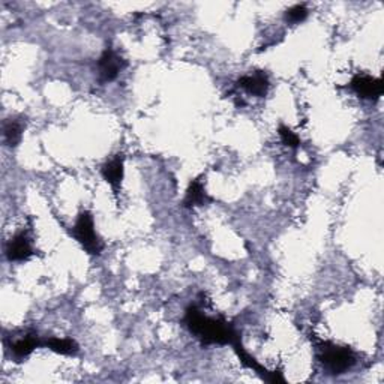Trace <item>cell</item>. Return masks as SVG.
I'll list each match as a JSON object with an SVG mask.
<instances>
[{"mask_svg":"<svg viewBox=\"0 0 384 384\" xmlns=\"http://www.w3.org/2000/svg\"><path fill=\"white\" fill-rule=\"evenodd\" d=\"M184 321L188 330L196 335L203 345H233V342L240 340V335L232 323L224 317L206 316L197 305L188 306Z\"/></svg>","mask_w":384,"mask_h":384,"instance_id":"6da1fadb","label":"cell"},{"mask_svg":"<svg viewBox=\"0 0 384 384\" xmlns=\"http://www.w3.org/2000/svg\"><path fill=\"white\" fill-rule=\"evenodd\" d=\"M316 348L320 364L332 376L344 374L356 364V354L350 347L336 345L329 341H318Z\"/></svg>","mask_w":384,"mask_h":384,"instance_id":"7a4b0ae2","label":"cell"},{"mask_svg":"<svg viewBox=\"0 0 384 384\" xmlns=\"http://www.w3.org/2000/svg\"><path fill=\"white\" fill-rule=\"evenodd\" d=\"M72 236L90 256H101L104 251V242L95 230L93 216L89 210H84L78 215L76 225L72 228Z\"/></svg>","mask_w":384,"mask_h":384,"instance_id":"3957f363","label":"cell"},{"mask_svg":"<svg viewBox=\"0 0 384 384\" xmlns=\"http://www.w3.org/2000/svg\"><path fill=\"white\" fill-rule=\"evenodd\" d=\"M125 62L113 48H107L98 60V80L101 84L112 83L117 78L120 71L124 69Z\"/></svg>","mask_w":384,"mask_h":384,"instance_id":"277c9868","label":"cell"},{"mask_svg":"<svg viewBox=\"0 0 384 384\" xmlns=\"http://www.w3.org/2000/svg\"><path fill=\"white\" fill-rule=\"evenodd\" d=\"M350 88L360 96V98L378 100L383 95L384 84L381 78H376L366 74H357L350 81Z\"/></svg>","mask_w":384,"mask_h":384,"instance_id":"5b68a950","label":"cell"},{"mask_svg":"<svg viewBox=\"0 0 384 384\" xmlns=\"http://www.w3.org/2000/svg\"><path fill=\"white\" fill-rule=\"evenodd\" d=\"M33 254L35 251L26 232L17 233L6 245V258L9 261H28Z\"/></svg>","mask_w":384,"mask_h":384,"instance_id":"8992f818","label":"cell"},{"mask_svg":"<svg viewBox=\"0 0 384 384\" xmlns=\"http://www.w3.org/2000/svg\"><path fill=\"white\" fill-rule=\"evenodd\" d=\"M237 88L244 89L245 92H248L249 95H254L257 98H263V96H266L270 88V81L266 72L263 71H256L252 72V74L244 76L237 80Z\"/></svg>","mask_w":384,"mask_h":384,"instance_id":"52a82bcc","label":"cell"},{"mask_svg":"<svg viewBox=\"0 0 384 384\" xmlns=\"http://www.w3.org/2000/svg\"><path fill=\"white\" fill-rule=\"evenodd\" d=\"M101 174L105 182L113 188L114 194H119V189L122 186V180L125 174L124 155H116L114 158L107 161L101 168Z\"/></svg>","mask_w":384,"mask_h":384,"instance_id":"ba28073f","label":"cell"},{"mask_svg":"<svg viewBox=\"0 0 384 384\" xmlns=\"http://www.w3.org/2000/svg\"><path fill=\"white\" fill-rule=\"evenodd\" d=\"M38 347H42V341L38 336V333L35 332H28L26 335L20 336L18 340L11 341L9 344L12 356L18 360L29 357Z\"/></svg>","mask_w":384,"mask_h":384,"instance_id":"9c48e42d","label":"cell"},{"mask_svg":"<svg viewBox=\"0 0 384 384\" xmlns=\"http://www.w3.org/2000/svg\"><path fill=\"white\" fill-rule=\"evenodd\" d=\"M212 198L208 196L206 188H204L203 182L200 179H194L189 184L186 194L184 198V206L185 208H196V206H203V204H208Z\"/></svg>","mask_w":384,"mask_h":384,"instance_id":"30bf717a","label":"cell"},{"mask_svg":"<svg viewBox=\"0 0 384 384\" xmlns=\"http://www.w3.org/2000/svg\"><path fill=\"white\" fill-rule=\"evenodd\" d=\"M42 347L62 356H76L80 350L78 344L72 338H48L42 341Z\"/></svg>","mask_w":384,"mask_h":384,"instance_id":"8fae6325","label":"cell"},{"mask_svg":"<svg viewBox=\"0 0 384 384\" xmlns=\"http://www.w3.org/2000/svg\"><path fill=\"white\" fill-rule=\"evenodd\" d=\"M24 132V122L23 119H9L4 126L5 141L9 148H17Z\"/></svg>","mask_w":384,"mask_h":384,"instance_id":"7c38bea8","label":"cell"},{"mask_svg":"<svg viewBox=\"0 0 384 384\" xmlns=\"http://www.w3.org/2000/svg\"><path fill=\"white\" fill-rule=\"evenodd\" d=\"M308 14H309V11H308V8L304 4L294 5V6L287 9V12H285V21L290 23V24H299V23H302V21L306 20Z\"/></svg>","mask_w":384,"mask_h":384,"instance_id":"4fadbf2b","label":"cell"},{"mask_svg":"<svg viewBox=\"0 0 384 384\" xmlns=\"http://www.w3.org/2000/svg\"><path fill=\"white\" fill-rule=\"evenodd\" d=\"M278 134H280V137H281V141L285 144L287 148L297 149V148L300 146V138L297 137L296 132H293L288 126L280 125V128H278Z\"/></svg>","mask_w":384,"mask_h":384,"instance_id":"5bb4252c","label":"cell"}]
</instances>
